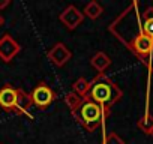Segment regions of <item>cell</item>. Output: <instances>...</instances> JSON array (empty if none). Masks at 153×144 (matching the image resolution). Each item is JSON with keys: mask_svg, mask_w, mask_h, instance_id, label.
Returning a JSON list of instances; mask_svg holds the SVG:
<instances>
[{"mask_svg": "<svg viewBox=\"0 0 153 144\" xmlns=\"http://www.w3.org/2000/svg\"><path fill=\"white\" fill-rule=\"evenodd\" d=\"M110 32L126 47L129 48L135 39L144 35L141 15L138 12V3H131L110 26Z\"/></svg>", "mask_w": 153, "mask_h": 144, "instance_id": "6da1fadb", "label": "cell"}, {"mask_svg": "<svg viewBox=\"0 0 153 144\" xmlns=\"http://www.w3.org/2000/svg\"><path fill=\"white\" fill-rule=\"evenodd\" d=\"M90 83H92V87L87 95V99L99 104L104 108L113 107L123 96L122 89L105 74H98Z\"/></svg>", "mask_w": 153, "mask_h": 144, "instance_id": "7a4b0ae2", "label": "cell"}, {"mask_svg": "<svg viewBox=\"0 0 153 144\" xmlns=\"http://www.w3.org/2000/svg\"><path fill=\"white\" fill-rule=\"evenodd\" d=\"M108 114H110V108H104L99 104L86 98V102L81 105V108L76 113H74L72 116L89 132H95L101 126V123L107 119Z\"/></svg>", "mask_w": 153, "mask_h": 144, "instance_id": "3957f363", "label": "cell"}, {"mask_svg": "<svg viewBox=\"0 0 153 144\" xmlns=\"http://www.w3.org/2000/svg\"><path fill=\"white\" fill-rule=\"evenodd\" d=\"M32 101H33V105L36 107V108H39V110H44V108H47V107H50L54 101H56V93H54V90L48 86V84H45V83H39V84H36V87L32 90Z\"/></svg>", "mask_w": 153, "mask_h": 144, "instance_id": "277c9868", "label": "cell"}, {"mask_svg": "<svg viewBox=\"0 0 153 144\" xmlns=\"http://www.w3.org/2000/svg\"><path fill=\"white\" fill-rule=\"evenodd\" d=\"M20 51H21L20 44L11 35H3L0 38V59L5 63H9Z\"/></svg>", "mask_w": 153, "mask_h": 144, "instance_id": "5b68a950", "label": "cell"}, {"mask_svg": "<svg viewBox=\"0 0 153 144\" xmlns=\"http://www.w3.org/2000/svg\"><path fill=\"white\" fill-rule=\"evenodd\" d=\"M60 21L65 24L66 29L75 30L83 21H84V14L74 5H69L62 14H60Z\"/></svg>", "mask_w": 153, "mask_h": 144, "instance_id": "8992f818", "label": "cell"}, {"mask_svg": "<svg viewBox=\"0 0 153 144\" xmlns=\"http://www.w3.org/2000/svg\"><path fill=\"white\" fill-rule=\"evenodd\" d=\"M48 59L51 60V63L57 68L65 66L71 59H72V51L63 44V42H57L50 51H48Z\"/></svg>", "mask_w": 153, "mask_h": 144, "instance_id": "52a82bcc", "label": "cell"}, {"mask_svg": "<svg viewBox=\"0 0 153 144\" xmlns=\"http://www.w3.org/2000/svg\"><path fill=\"white\" fill-rule=\"evenodd\" d=\"M0 107L5 111L17 114V89L12 86H5L0 89Z\"/></svg>", "mask_w": 153, "mask_h": 144, "instance_id": "ba28073f", "label": "cell"}, {"mask_svg": "<svg viewBox=\"0 0 153 144\" xmlns=\"http://www.w3.org/2000/svg\"><path fill=\"white\" fill-rule=\"evenodd\" d=\"M33 107L32 95L24 92L23 89H17V114H30V108Z\"/></svg>", "mask_w": 153, "mask_h": 144, "instance_id": "9c48e42d", "label": "cell"}, {"mask_svg": "<svg viewBox=\"0 0 153 144\" xmlns=\"http://www.w3.org/2000/svg\"><path fill=\"white\" fill-rule=\"evenodd\" d=\"M90 65L99 72V74H104V72L110 68V65H111V59H110V56H108L107 53L98 51V53L92 57Z\"/></svg>", "mask_w": 153, "mask_h": 144, "instance_id": "30bf717a", "label": "cell"}, {"mask_svg": "<svg viewBox=\"0 0 153 144\" xmlns=\"http://www.w3.org/2000/svg\"><path fill=\"white\" fill-rule=\"evenodd\" d=\"M84 102H86V98L78 96L75 92H68V93L65 95V104L68 105V108L71 110V113H72V114L78 111Z\"/></svg>", "mask_w": 153, "mask_h": 144, "instance_id": "8fae6325", "label": "cell"}, {"mask_svg": "<svg viewBox=\"0 0 153 144\" xmlns=\"http://www.w3.org/2000/svg\"><path fill=\"white\" fill-rule=\"evenodd\" d=\"M143 32L149 38H153V6H149L143 12Z\"/></svg>", "mask_w": 153, "mask_h": 144, "instance_id": "7c38bea8", "label": "cell"}, {"mask_svg": "<svg viewBox=\"0 0 153 144\" xmlns=\"http://www.w3.org/2000/svg\"><path fill=\"white\" fill-rule=\"evenodd\" d=\"M102 12H104V8L101 6V3L96 2V0H93V2H89V3L86 5L84 11H83L84 17H87V18H90V20L99 18V17L102 15Z\"/></svg>", "mask_w": 153, "mask_h": 144, "instance_id": "4fadbf2b", "label": "cell"}, {"mask_svg": "<svg viewBox=\"0 0 153 144\" xmlns=\"http://www.w3.org/2000/svg\"><path fill=\"white\" fill-rule=\"evenodd\" d=\"M72 87H74L72 92H75L78 96L87 98V95H89V92H90V87H92V83L81 77V78H78V80H76V81L72 84Z\"/></svg>", "mask_w": 153, "mask_h": 144, "instance_id": "5bb4252c", "label": "cell"}, {"mask_svg": "<svg viewBox=\"0 0 153 144\" xmlns=\"http://www.w3.org/2000/svg\"><path fill=\"white\" fill-rule=\"evenodd\" d=\"M137 126L141 129V132L150 135V132H152V129H153V116H152L150 113L143 114V116L140 117V120L137 122Z\"/></svg>", "mask_w": 153, "mask_h": 144, "instance_id": "9a60e30c", "label": "cell"}, {"mask_svg": "<svg viewBox=\"0 0 153 144\" xmlns=\"http://www.w3.org/2000/svg\"><path fill=\"white\" fill-rule=\"evenodd\" d=\"M104 144H125L123 138L117 134V132H110L104 141Z\"/></svg>", "mask_w": 153, "mask_h": 144, "instance_id": "2e32d148", "label": "cell"}, {"mask_svg": "<svg viewBox=\"0 0 153 144\" xmlns=\"http://www.w3.org/2000/svg\"><path fill=\"white\" fill-rule=\"evenodd\" d=\"M9 5H11V0H0V11L8 8Z\"/></svg>", "mask_w": 153, "mask_h": 144, "instance_id": "e0dca14e", "label": "cell"}, {"mask_svg": "<svg viewBox=\"0 0 153 144\" xmlns=\"http://www.w3.org/2000/svg\"><path fill=\"white\" fill-rule=\"evenodd\" d=\"M3 23H5V18L2 17V14H0V27H2V26H3Z\"/></svg>", "mask_w": 153, "mask_h": 144, "instance_id": "ac0fdd59", "label": "cell"}, {"mask_svg": "<svg viewBox=\"0 0 153 144\" xmlns=\"http://www.w3.org/2000/svg\"><path fill=\"white\" fill-rule=\"evenodd\" d=\"M150 135H152V137H153V129H152V132H150Z\"/></svg>", "mask_w": 153, "mask_h": 144, "instance_id": "d6986e66", "label": "cell"}]
</instances>
